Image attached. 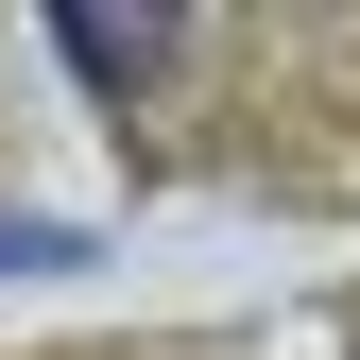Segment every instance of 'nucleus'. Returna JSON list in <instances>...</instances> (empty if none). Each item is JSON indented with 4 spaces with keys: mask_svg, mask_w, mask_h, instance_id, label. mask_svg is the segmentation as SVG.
I'll list each match as a JSON object with an SVG mask.
<instances>
[{
    "mask_svg": "<svg viewBox=\"0 0 360 360\" xmlns=\"http://www.w3.org/2000/svg\"><path fill=\"white\" fill-rule=\"evenodd\" d=\"M52 34H69L86 86H155V69H172V18H52Z\"/></svg>",
    "mask_w": 360,
    "mask_h": 360,
    "instance_id": "1",
    "label": "nucleus"
}]
</instances>
